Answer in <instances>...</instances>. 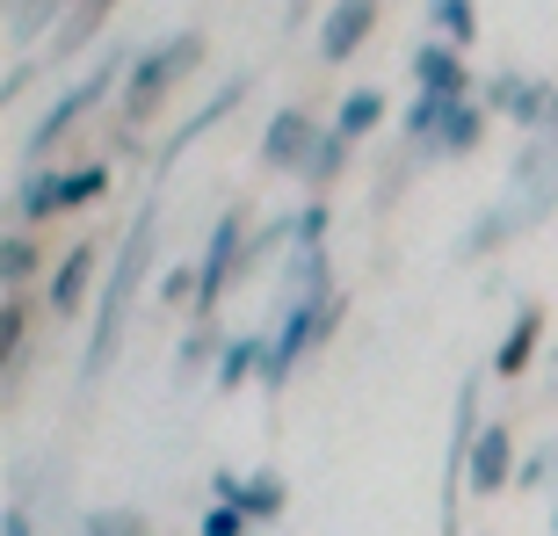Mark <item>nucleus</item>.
<instances>
[{"label":"nucleus","mask_w":558,"mask_h":536,"mask_svg":"<svg viewBox=\"0 0 558 536\" xmlns=\"http://www.w3.org/2000/svg\"><path fill=\"white\" fill-rule=\"evenodd\" d=\"M153 247H160V210L145 204L138 218H131V232H124V247H117V261H109L102 305H95V333H87L81 385H95V377L117 363V341H124V319H131V305H138V276H145V261H153Z\"/></svg>","instance_id":"1"},{"label":"nucleus","mask_w":558,"mask_h":536,"mask_svg":"<svg viewBox=\"0 0 558 536\" xmlns=\"http://www.w3.org/2000/svg\"><path fill=\"white\" fill-rule=\"evenodd\" d=\"M500 210L515 218V232L551 226V210H558V138H522L515 167H508V188H500Z\"/></svg>","instance_id":"2"},{"label":"nucleus","mask_w":558,"mask_h":536,"mask_svg":"<svg viewBox=\"0 0 558 536\" xmlns=\"http://www.w3.org/2000/svg\"><path fill=\"white\" fill-rule=\"evenodd\" d=\"M196 59H204V29H174V37L153 44L145 59H131V117H145V109L160 102V95L182 81Z\"/></svg>","instance_id":"3"},{"label":"nucleus","mask_w":558,"mask_h":536,"mask_svg":"<svg viewBox=\"0 0 558 536\" xmlns=\"http://www.w3.org/2000/svg\"><path fill=\"white\" fill-rule=\"evenodd\" d=\"M117 73H124V59H117V51H109V59H102V65H87V81H81V87H65L59 102L44 109V124H37V131H29V160H37V153H51V145H59V138H65V131L81 124L87 109H95V102H102V95H109V81H117Z\"/></svg>","instance_id":"4"},{"label":"nucleus","mask_w":558,"mask_h":536,"mask_svg":"<svg viewBox=\"0 0 558 536\" xmlns=\"http://www.w3.org/2000/svg\"><path fill=\"white\" fill-rule=\"evenodd\" d=\"M472 442H478V377L457 385V421H450V472H442V536L457 529V494L472 472Z\"/></svg>","instance_id":"5"},{"label":"nucleus","mask_w":558,"mask_h":536,"mask_svg":"<svg viewBox=\"0 0 558 536\" xmlns=\"http://www.w3.org/2000/svg\"><path fill=\"white\" fill-rule=\"evenodd\" d=\"M371 29H377V0H333L327 22H319V59H327V65L355 59Z\"/></svg>","instance_id":"6"},{"label":"nucleus","mask_w":558,"mask_h":536,"mask_svg":"<svg viewBox=\"0 0 558 536\" xmlns=\"http://www.w3.org/2000/svg\"><path fill=\"white\" fill-rule=\"evenodd\" d=\"M312 145H319V124H312L305 109H276L269 131H262V167H298L305 174Z\"/></svg>","instance_id":"7"},{"label":"nucleus","mask_w":558,"mask_h":536,"mask_svg":"<svg viewBox=\"0 0 558 536\" xmlns=\"http://www.w3.org/2000/svg\"><path fill=\"white\" fill-rule=\"evenodd\" d=\"M515 478V442H508V428H478V442H472V472H464V486L472 494H494V486H508Z\"/></svg>","instance_id":"8"},{"label":"nucleus","mask_w":558,"mask_h":536,"mask_svg":"<svg viewBox=\"0 0 558 536\" xmlns=\"http://www.w3.org/2000/svg\"><path fill=\"white\" fill-rule=\"evenodd\" d=\"M414 81L421 95H435V102H464V59H457V44H421L414 51Z\"/></svg>","instance_id":"9"},{"label":"nucleus","mask_w":558,"mask_h":536,"mask_svg":"<svg viewBox=\"0 0 558 536\" xmlns=\"http://www.w3.org/2000/svg\"><path fill=\"white\" fill-rule=\"evenodd\" d=\"M537 333H544V312H537V305H522L515 319H508V333H500V349H494V377H522V370H530V355H537Z\"/></svg>","instance_id":"10"},{"label":"nucleus","mask_w":558,"mask_h":536,"mask_svg":"<svg viewBox=\"0 0 558 536\" xmlns=\"http://www.w3.org/2000/svg\"><path fill=\"white\" fill-rule=\"evenodd\" d=\"M240 87H247V81H226V87H218V95H210V102H204V109H196V117H189V124H182V131H174V138H167V145H160V167H174V160H182L189 145H196V138H204V131H210V124H218V117H226V109H232V102H240Z\"/></svg>","instance_id":"11"},{"label":"nucleus","mask_w":558,"mask_h":536,"mask_svg":"<svg viewBox=\"0 0 558 536\" xmlns=\"http://www.w3.org/2000/svg\"><path fill=\"white\" fill-rule=\"evenodd\" d=\"M508 232H515V218H508L500 204H486V210L472 218V226H464V240H457V254H464V261H478V254L508 247Z\"/></svg>","instance_id":"12"},{"label":"nucleus","mask_w":558,"mask_h":536,"mask_svg":"<svg viewBox=\"0 0 558 536\" xmlns=\"http://www.w3.org/2000/svg\"><path fill=\"white\" fill-rule=\"evenodd\" d=\"M87 276H95V247H73V254L59 261V276H51V305H59V312H81Z\"/></svg>","instance_id":"13"},{"label":"nucleus","mask_w":558,"mask_h":536,"mask_svg":"<svg viewBox=\"0 0 558 536\" xmlns=\"http://www.w3.org/2000/svg\"><path fill=\"white\" fill-rule=\"evenodd\" d=\"M515 124L530 138H558V87L551 81H530V95L515 102Z\"/></svg>","instance_id":"14"},{"label":"nucleus","mask_w":558,"mask_h":536,"mask_svg":"<svg viewBox=\"0 0 558 536\" xmlns=\"http://www.w3.org/2000/svg\"><path fill=\"white\" fill-rule=\"evenodd\" d=\"M51 210H59V174H37V167H29L22 188H15V218L22 226H44Z\"/></svg>","instance_id":"15"},{"label":"nucleus","mask_w":558,"mask_h":536,"mask_svg":"<svg viewBox=\"0 0 558 536\" xmlns=\"http://www.w3.org/2000/svg\"><path fill=\"white\" fill-rule=\"evenodd\" d=\"M262 363H269V341H262V333H247V341H226V355H218V385H247Z\"/></svg>","instance_id":"16"},{"label":"nucleus","mask_w":558,"mask_h":536,"mask_svg":"<svg viewBox=\"0 0 558 536\" xmlns=\"http://www.w3.org/2000/svg\"><path fill=\"white\" fill-rule=\"evenodd\" d=\"M377 124H385V95H377V87H355L349 102H341V117H333L341 138H363V131H377Z\"/></svg>","instance_id":"17"},{"label":"nucleus","mask_w":558,"mask_h":536,"mask_svg":"<svg viewBox=\"0 0 558 536\" xmlns=\"http://www.w3.org/2000/svg\"><path fill=\"white\" fill-rule=\"evenodd\" d=\"M428 29H435V44H472V29H478L472 0H428Z\"/></svg>","instance_id":"18"},{"label":"nucleus","mask_w":558,"mask_h":536,"mask_svg":"<svg viewBox=\"0 0 558 536\" xmlns=\"http://www.w3.org/2000/svg\"><path fill=\"white\" fill-rule=\"evenodd\" d=\"M240 508H247V522H276V515H283V478L254 472L247 486H240Z\"/></svg>","instance_id":"19"},{"label":"nucleus","mask_w":558,"mask_h":536,"mask_svg":"<svg viewBox=\"0 0 558 536\" xmlns=\"http://www.w3.org/2000/svg\"><path fill=\"white\" fill-rule=\"evenodd\" d=\"M102 188H109V174H102V167H65V174H59V210H81V204H95Z\"/></svg>","instance_id":"20"},{"label":"nucleus","mask_w":558,"mask_h":536,"mask_svg":"<svg viewBox=\"0 0 558 536\" xmlns=\"http://www.w3.org/2000/svg\"><path fill=\"white\" fill-rule=\"evenodd\" d=\"M478 138H486V109L457 102V117H450V131H442V138H435V153H472Z\"/></svg>","instance_id":"21"},{"label":"nucleus","mask_w":558,"mask_h":536,"mask_svg":"<svg viewBox=\"0 0 558 536\" xmlns=\"http://www.w3.org/2000/svg\"><path fill=\"white\" fill-rule=\"evenodd\" d=\"M102 15H109V0H81V8L65 15V29L51 37V51H73V44H87L95 29H102Z\"/></svg>","instance_id":"22"},{"label":"nucleus","mask_w":558,"mask_h":536,"mask_svg":"<svg viewBox=\"0 0 558 536\" xmlns=\"http://www.w3.org/2000/svg\"><path fill=\"white\" fill-rule=\"evenodd\" d=\"M341 160H349V138L341 131H319V145H312V160H305V182H333Z\"/></svg>","instance_id":"23"},{"label":"nucleus","mask_w":558,"mask_h":536,"mask_svg":"<svg viewBox=\"0 0 558 536\" xmlns=\"http://www.w3.org/2000/svg\"><path fill=\"white\" fill-rule=\"evenodd\" d=\"M0 276H8V290H22L29 276H37V240H0Z\"/></svg>","instance_id":"24"},{"label":"nucleus","mask_w":558,"mask_h":536,"mask_svg":"<svg viewBox=\"0 0 558 536\" xmlns=\"http://www.w3.org/2000/svg\"><path fill=\"white\" fill-rule=\"evenodd\" d=\"M81 536H145V515L138 508H95L81 522Z\"/></svg>","instance_id":"25"},{"label":"nucleus","mask_w":558,"mask_h":536,"mask_svg":"<svg viewBox=\"0 0 558 536\" xmlns=\"http://www.w3.org/2000/svg\"><path fill=\"white\" fill-rule=\"evenodd\" d=\"M210 355H226V349H218V327H210V319H196V333L182 341V363H174V377H196Z\"/></svg>","instance_id":"26"},{"label":"nucleus","mask_w":558,"mask_h":536,"mask_svg":"<svg viewBox=\"0 0 558 536\" xmlns=\"http://www.w3.org/2000/svg\"><path fill=\"white\" fill-rule=\"evenodd\" d=\"M0 363H8V370L22 363V297H8V305H0Z\"/></svg>","instance_id":"27"},{"label":"nucleus","mask_w":558,"mask_h":536,"mask_svg":"<svg viewBox=\"0 0 558 536\" xmlns=\"http://www.w3.org/2000/svg\"><path fill=\"white\" fill-rule=\"evenodd\" d=\"M522 95H530V81H522V73H494V87H486V109H508V117H515Z\"/></svg>","instance_id":"28"},{"label":"nucleus","mask_w":558,"mask_h":536,"mask_svg":"<svg viewBox=\"0 0 558 536\" xmlns=\"http://www.w3.org/2000/svg\"><path fill=\"white\" fill-rule=\"evenodd\" d=\"M204 536H247V508H204Z\"/></svg>","instance_id":"29"},{"label":"nucleus","mask_w":558,"mask_h":536,"mask_svg":"<svg viewBox=\"0 0 558 536\" xmlns=\"http://www.w3.org/2000/svg\"><path fill=\"white\" fill-rule=\"evenodd\" d=\"M551 472H558V442H544V450H537V456H530V464L515 472V486H544Z\"/></svg>","instance_id":"30"},{"label":"nucleus","mask_w":558,"mask_h":536,"mask_svg":"<svg viewBox=\"0 0 558 536\" xmlns=\"http://www.w3.org/2000/svg\"><path fill=\"white\" fill-rule=\"evenodd\" d=\"M160 297H167V305H196V268H167Z\"/></svg>","instance_id":"31"},{"label":"nucleus","mask_w":558,"mask_h":536,"mask_svg":"<svg viewBox=\"0 0 558 536\" xmlns=\"http://www.w3.org/2000/svg\"><path fill=\"white\" fill-rule=\"evenodd\" d=\"M0 536H37V522H29V508H8V515H0Z\"/></svg>","instance_id":"32"},{"label":"nucleus","mask_w":558,"mask_h":536,"mask_svg":"<svg viewBox=\"0 0 558 536\" xmlns=\"http://www.w3.org/2000/svg\"><path fill=\"white\" fill-rule=\"evenodd\" d=\"M551 536H558V508H551Z\"/></svg>","instance_id":"33"}]
</instances>
